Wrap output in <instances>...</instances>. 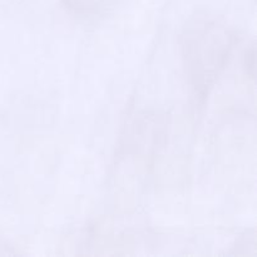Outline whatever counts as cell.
Segmentation results:
<instances>
[{"mask_svg": "<svg viewBox=\"0 0 257 257\" xmlns=\"http://www.w3.org/2000/svg\"><path fill=\"white\" fill-rule=\"evenodd\" d=\"M235 43V35L223 22L198 17L188 22L182 35L186 70L193 88L206 95L225 68Z\"/></svg>", "mask_w": 257, "mask_h": 257, "instance_id": "1", "label": "cell"}, {"mask_svg": "<svg viewBox=\"0 0 257 257\" xmlns=\"http://www.w3.org/2000/svg\"><path fill=\"white\" fill-rule=\"evenodd\" d=\"M70 10L83 17H103L117 9L124 0H63Z\"/></svg>", "mask_w": 257, "mask_h": 257, "instance_id": "2", "label": "cell"}]
</instances>
